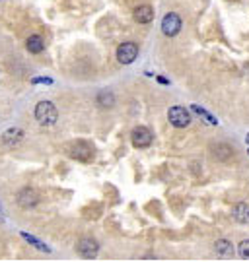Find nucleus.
<instances>
[{
    "instance_id": "obj_1",
    "label": "nucleus",
    "mask_w": 249,
    "mask_h": 262,
    "mask_svg": "<svg viewBox=\"0 0 249 262\" xmlns=\"http://www.w3.org/2000/svg\"><path fill=\"white\" fill-rule=\"evenodd\" d=\"M35 119H37L43 127H51V125L57 123L58 111H57V107H55L51 101H41V103H37V107H35Z\"/></svg>"
},
{
    "instance_id": "obj_2",
    "label": "nucleus",
    "mask_w": 249,
    "mask_h": 262,
    "mask_svg": "<svg viewBox=\"0 0 249 262\" xmlns=\"http://www.w3.org/2000/svg\"><path fill=\"white\" fill-rule=\"evenodd\" d=\"M168 119H170V123H172L175 129H185V127L191 125V115H189V111H187L185 107H179V105H175V107H172V109L168 111Z\"/></svg>"
},
{
    "instance_id": "obj_3",
    "label": "nucleus",
    "mask_w": 249,
    "mask_h": 262,
    "mask_svg": "<svg viewBox=\"0 0 249 262\" xmlns=\"http://www.w3.org/2000/svg\"><path fill=\"white\" fill-rule=\"evenodd\" d=\"M181 18L177 16V14H173V12H170V14H166L164 16V19H162V31H164V35H168V37H173V35H177L179 31H181Z\"/></svg>"
},
{
    "instance_id": "obj_4",
    "label": "nucleus",
    "mask_w": 249,
    "mask_h": 262,
    "mask_svg": "<svg viewBox=\"0 0 249 262\" xmlns=\"http://www.w3.org/2000/svg\"><path fill=\"white\" fill-rule=\"evenodd\" d=\"M136 56H138V47H136V43H123V45H119V49H117V58H119L121 64H131V62H134Z\"/></svg>"
},
{
    "instance_id": "obj_5",
    "label": "nucleus",
    "mask_w": 249,
    "mask_h": 262,
    "mask_svg": "<svg viewBox=\"0 0 249 262\" xmlns=\"http://www.w3.org/2000/svg\"><path fill=\"white\" fill-rule=\"evenodd\" d=\"M97 251H99L97 243H96L94 239H90V237L80 239V241H78V245H76V253H78L82 259H96Z\"/></svg>"
},
{
    "instance_id": "obj_6",
    "label": "nucleus",
    "mask_w": 249,
    "mask_h": 262,
    "mask_svg": "<svg viewBox=\"0 0 249 262\" xmlns=\"http://www.w3.org/2000/svg\"><path fill=\"white\" fill-rule=\"evenodd\" d=\"M131 138H133V146L134 148H148L152 144V132L148 131L146 127L134 129L133 134H131Z\"/></svg>"
},
{
    "instance_id": "obj_7",
    "label": "nucleus",
    "mask_w": 249,
    "mask_h": 262,
    "mask_svg": "<svg viewBox=\"0 0 249 262\" xmlns=\"http://www.w3.org/2000/svg\"><path fill=\"white\" fill-rule=\"evenodd\" d=\"M39 202V196H37V192L33 190V188H23V190H19V194H18V204L21 206V208H31V206H35Z\"/></svg>"
},
{
    "instance_id": "obj_8",
    "label": "nucleus",
    "mask_w": 249,
    "mask_h": 262,
    "mask_svg": "<svg viewBox=\"0 0 249 262\" xmlns=\"http://www.w3.org/2000/svg\"><path fill=\"white\" fill-rule=\"evenodd\" d=\"M154 19V10L150 6H140L134 10V21L138 23H150Z\"/></svg>"
},
{
    "instance_id": "obj_9",
    "label": "nucleus",
    "mask_w": 249,
    "mask_h": 262,
    "mask_svg": "<svg viewBox=\"0 0 249 262\" xmlns=\"http://www.w3.org/2000/svg\"><path fill=\"white\" fill-rule=\"evenodd\" d=\"M70 155L72 157H78V159H84V161H88V159H92V148H88L86 144H76L74 148H72V151H70Z\"/></svg>"
},
{
    "instance_id": "obj_10",
    "label": "nucleus",
    "mask_w": 249,
    "mask_h": 262,
    "mask_svg": "<svg viewBox=\"0 0 249 262\" xmlns=\"http://www.w3.org/2000/svg\"><path fill=\"white\" fill-rule=\"evenodd\" d=\"M234 220L236 222H240V224H249V206L248 204H236L234 206Z\"/></svg>"
},
{
    "instance_id": "obj_11",
    "label": "nucleus",
    "mask_w": 249,
    "mask_h": 262,
    "mask_svg": "<svg viewBox=\"0 0 249 262\" xmlns=\"http://www.w3.org/2000/svg\"><path fill=\"white\" fill-rule=\"evenodd\" d=\"M21 136H23V132L19 129H10V131H6L2 134V140H4L6 146H14V144H18L21 140Z\"/></svg>"
},
{
    "instance_id": "obj_12",
    "label": "nucleus",
    "mask_w": 249,
    "mask_h": 262,
    "mask_svg": "<svg viewBox=\"0 0 249 262\" xmlns=\"http://www.w3.org/2000/svg\"><path fill=\"white\" fill-rule=\"evenodd\" d=\"M43 49H45V43H43V39H41L39 35H31V37L27 39V51H29V53L39 55Z\"/></svg>"
},
{
    "instance_id": "obj_13",
    "label": "nucleus",
    "mask_w": 249,
    "mask_h": 262,
    "mask_svg": "<svg viewBox=\"0 0 249 262\" xmlns=\"http://www.w3.org/2000/svg\"><path fill=\"white\" fill-rule=\"evenodd\" d=\"M214 249H216V253L222 255V257H232V255H234V247H232V243L226 241V239L216 241V243H214Z\"/></svg>"
},
{
    "instance_id": "obj_14",
    "label": "nucleus",
    "mask_w": 249,
    "mask_h": 262,
    "mask_svg": "<svg viewBox=\"0 0 249 262\" xmlns=\"http://www.w3.org/2000/svg\"><path fill=\"white\" fill-rule=\"evenodd\" d=\"M191 109H193V111H195V113H197L199 117H203V119H205V121H207L209 125H212V127H214V125H218L216 117H212V115H211L209 111H205L203 107H199V105H191Z\"/></svg>"
},
{
    "instance_id": "obj_15",
    "label": "nucleus",
    "mask_w": 249,
    "mask_h": 262,
    "mask_svg": "<svg viewBox=\"0 0 249 262\" xmlns=\"http://www.w3.org/2000/svg\"><path fill=\"white\" fill-rule=\"evenodd\" d=\"M97 103H99L101 107H113L115 97H113V94H111V92H101V94L97 95Z\"/></svg>"
},
{
    "instance_id": "obj_16",
    "label": "nucleus",
    "mask_w": 249,
    "mask_h": 262,
    "mask_svg": "<svg viewBox=\"0 0 249 262\" xmlns=\"http://www.w3.org/2000/svg\"><path fill=\"white\" fill-rule=\"evenodd\" d=\"M21 237H23V239H27L29 243H33V245H35V247L39 249V251H45V253L49 251V249H47V247H45V245L41 243V241H37V239H35V237H31V235H27V233H21Z\"/></svg>"
},
{
    "instance_id": "obj_17",
    "label": "nucleus",
    "mask_w": 249,
    "mask_h": 262,
    "mask_svg": "<svg viewBox=\"0 0 249 262\" xmlns=\"http://www.w3.org/2000/svg\"><path fill=\"white\" fill-rule=\"evenodd\" d=\"M240 257H242L244 261H249V239L240 243Z\"/></svg>"
},
{
    "instance_id": "obj_18",
    "label": "nucleus",
    "mask_w": 249,
    "mask_h": 262,
    "mask_svg": "<svg viewBox=\"0 0 249 262\" xmlns=\"http://www.w3.org/2000/svg\"><path fill=\"white\" fill-rule=\"evenodd\" d=\"M33 84H51V80H47V78H35Z\"/></svg>"
},
{
    "instance_id": "obj_19",
    "label": "nucleus",
    "mask_w": 249,
    "mask_h": 262,
    "mask_svg": "<svg viewBox=\"0 0 249 262\" xmlns=\"http://www.w3.org/2000/svg\"><path fill=\"white\" fill-rule=\"evenodd\" d=\"M246 142H248V144H249V134H248V136H246Z\"/></svg>"
},
{
    "instance_id": "obj_20",
    "label": "nucleus",
    "mask_w": 249,
    "mask_h": 262,
    "mask_svg": "<svg viewBox=\"0 0 249 262\" xmlns=\"http://www.w3.org/2000/svg\"><path fill=\"white\" fill-rule=\"evenodd\" d=\"M248 153H249V151H248Z\"/></svg>"
}]
</instances>
